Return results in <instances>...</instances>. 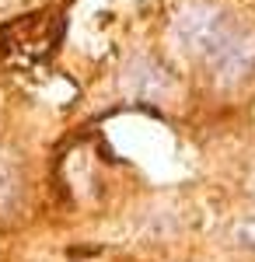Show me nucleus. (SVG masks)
I'll return each instance as SVG.
<instances>
[{"mask_svg":"<svg viewBox=\"0 0 255 262\" xmlns=\"http://www.w3.org/2000/svg\"><path fill=\"white\" fill-rule=\"evenodd\" d=\"M25 206V175L14 158V150L0 147V221L18 217Z\"/></svg>","mask_w":255,"mask_h":262,"instance_id":"obj_4","label":"nucleus"},{"mask_svg":"<svg viewBox=\"0 0 255 262\" xmlns=\"http://www.w3.org/2000/svg\"><path fill=\"white\" fill-rule=\"evenodd\" d=\"M231 28H235V18H231L220 4L193 0V4H185L175 14L172 35H175L182 53H189L193 60H206Z\"/></svg>","mask_w":255,"mask_h":262,"instance_id":"obj_1","label":"nucleus"},{"mask_svg":"<svg viewBox=\"0 0 255 262\" xmlns=\"http://www.w3.org/2000/svg\"><path fill=\"white\" fill-rule=\"evenodd\" d=\"M227 242L235 248H241V252H255V217H241V221L231 224Z\"/></svg>","mask_w":255,"mask_h":262,"instance_id":"obj_5","label":"nucleus"},{"mask_svg":"<svg viewBox=\"0 0 255 262\" xmlns=\"http://www.w3.org/2000/svg\"><path fill=\"white\" fill-rule=\"evenodd\" d=\"M172 84H175L172 81V70L157 56H151V53H137L122 67V91L130 98H140V101L164 98L172 91Z\"/></svg>","mask_w":255,"mask_h":262,"instance_id":"obj_3","label":"nucleus"},{"mask_svg":"<svg viewBox=\"0 0 255 262\" xmlns=\"http://www.w3.org/2000/svg\"><path fill=\"white\" fill-rule=\"evenodd\" d=\"M0 4H7V0H0Z\"/></svg>","mask_w":255,"mask_h":262,"instance_id":"obj_6","label":"nucleus"},{"mask_svg":"<svg viewBox=\"0 0 255 262\" xmlns=\"http://www.w3.org/2000/svg\"><path fill=\"white\" fill-rule=\"evenodd\" d=\"M203 63H206L214 84L224 91H235L241 84H248L255 77V28L235 21V28L220 39V46Z\"/></svg>","mask_w":255,"mask_h":262,"instance_id":"obj_2","label":"nucleus"}]
</instances>
